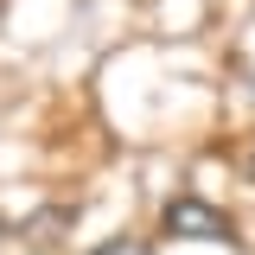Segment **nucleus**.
<instances>
[{"label":"nucleus","instance_id":"nucleus-1","mask_svg":"<svg viewBox=\"0 0 255 255\" xmlns=\"http://www.w3.org/2000/svg\"><path fill=\"white\" fill-rule=\"evenodd\" d=\"M166 230L185 236V243H230V217L204 198H172L166 204Z\"/></svg>","mask_w":255,"mask_h":255},{"label":"nucleus","instance_id":"nucleus-2","mask_svg":"<svg viewBox=\"0 0 255 255\" xmlns=\"http://www.w3.org/2000/svg\"><path fill=\"white\" fill-rule=\"evenodd\" d=\"M90 255H147V249H140V243H128V236H122V243H102V249H90Z\"/></svg>","mask_w":255,"mask_h":255}]
</instances>
